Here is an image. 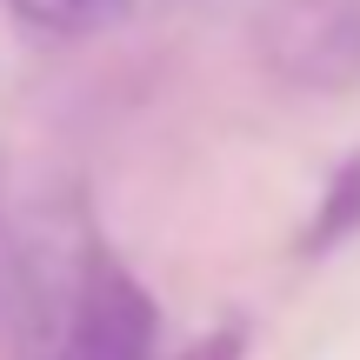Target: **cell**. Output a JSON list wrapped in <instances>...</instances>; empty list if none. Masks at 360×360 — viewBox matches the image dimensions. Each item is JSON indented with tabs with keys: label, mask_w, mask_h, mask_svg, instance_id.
Instances as JSON below:
<instances>
[{
	"label": "cell",
	"mask_w": 360,
	"mask_h": 360,
	"mask_svg": "<svg viewBox=\"0 0 360 360\" xmlns=\"http://www.w3.org/2000/svg\"><path fill=\"white\" fill-rule=\"evenodd\" d=\"M7 13L27 34H53V40H87V34H114L134 13V0H7Z\"/></svg>",
	"instance_id": "7a4b0ae2"
},
{
	"label": "cell",
	"mask_w": 360,
	"mask_h": 360,
	"mask_svg": "<svg viewBox=\"0 0 360 360\" xmlns=\"http://www.w3.org/2000/svg\"><path fill=\"white\" fill-rule=\"evenodd\" d=\"M0 274H7V227H0Z\"/></svg>",
	"instance_id": "277c9868"
},
{
	"label": "cell",
	"mask_w": 360,
	"mask_h": 360,
	"mask_svg": "<svg viewBox=\"0 0 360 360\" xmlns=\"http://www.w3.org/2000/svg\"><path fill=\"white\" fill-rule=\"evenodd\" d=\"M13 360H160V307L94 227L13 274Z\"/></svg>",
	"instance_id": "6da1fadb"
},
{
	"label": "cell",
	"mask_w": 360,
	"mask_h": 360,
	"mask_svg": "<svg viewBox=\"0 0 360 360\" xmlns=\"http://www.w3.org/2000/svg\"><path fill=\"white\" fill-rule=\"evenodd\" d=\"M360 227V160H347V167L334 174V187H327V200H321V227L307 233V247H327V240H340V233H354Z\"/></svg>",
	"instance_id": "3957f363"
}]
</instances>
